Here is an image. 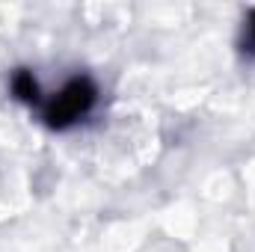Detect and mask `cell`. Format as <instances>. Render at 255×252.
<instances>
[{
  "mask_svg": "<svg viewBox=\"0 0 255 252\" xmlns=\"http://www.w3.org/2000/svg\"><path fill=\"white\" fill-rule=\"evenodd\" d=\"M12 92L21 98V101H36V95H39V86H36V77L30 74V71H15V77H12Z\"/></svg>",
  "mask_w": 255,
  "mask_h": 252,
  "instance_id": "obj_2",
  "label": "cell"
},
{
  "mask_svg": "<svg viewBox=\"0 0 255 252\" xmlns=\"http://www.w3.org/2000/svg\"><path fill=\"white\" fill-rule=\"evenodd\" d=\"M250 42L255 45V15L250 18Z\"/></svg>",
  "mask_w": 255,
  "mask_h": 252,
  "instance_id": "obj_3",
  "label": "cell"
},
{
  "mask_svg": "<svg viewBox=\"0 0 255 252\" xmlns=\"http://www.w3.org/2000/svg\"><path fill=\"white\" fill-rule=\"evenodd\" d=\"M92 104H95V86H92V80L77 77V80H71L63 92L48 104L45 119H48L51 127H68V125H74L80 116H86Z\"/></svg>",
  "mask_w": 255,
  "mask_h": 252,
  "instance_id": "obj_1",
  "label": "cell"
}]
</instances>
